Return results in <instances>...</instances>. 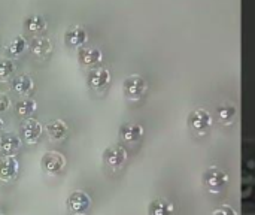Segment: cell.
Returning <instances> with one entry per match:
<instances>
[{
  "label": "cell",
  "instance_id": "obj_1",
  "mask_svg": "<svg viewBox=\"0 0 255 215\" xmlns=\"http://www.w3.org/2000/svg\"><path fill=\"white\" fill-rule=\"evenodd\" d=\"M229 174L217 166L208 168L203 174H202V183L203 187L209 192V193H220L227 184H229Z\"/></svg>",
  "mask_w": 255,
  "mask_h": 215
},
{
  "label": "cell",
  "instance_id": "obj_2",
  "mask_svg": "<svg viewBox=\"0 0 255 215\" xmlns=\"http://www.w3.org/2000/svg\"><path fill=\"white\" fill-rule=\"evenodd\" d=\"M91 198L84 190H75L67 196L66 208L70 215H87L91 210Z\"/></svg>",
  "mask_w": 255,
  "mask_h": 215
},
{
  "label": "cell",
  "instance_id": "obj_3",
  "mask_svg": "<svg viewBox=\"0 0 255 215\" xmlns=\"http://www.w3.org/2000/svg\"><path fill=\"white\" fill-rule=\"evenodd\" d=\"M148 90V82L145 81L143 76L140 75H130L124 79L123 82V91H124V96L128 99V100H140L145 93Z\"/></svg>",
  "mask_w": 255,
  "mask_h": 215
},
{
  "label": "cell",
  "instance_id": "obj_4",
  "mask_svg": "<svg viewBox=\"0 0 255 215\" xmlns=\"http://www.w3.org/2000/svg\"><path fill=\"white\" fill-rule=\"evenodd\" d=\"M66 163V157L58 151H46L40 159V168L49 177L60 175L64 171Z\"/></svg>",
  "mask_w": 255,
  "mask_h": 215
},
{
  "label": "cell",
  "instance_id": "obj_5",
  "mask_svg": "<svg viewBox=\"0 0 255 215\" xmlns=\"http://www.w3.org/2000/svg\"><path fill=\"white\" fill-rule=\"evenodd\" d=\"M214 120L206 109H194L188 115V127L197 135H206L212 129Z\"/></svg>",
  "mask_w": 255,
  "mask_h": 215
},
{
  "label": "cell",
  "instance_id": "obj_6",
  "mask_svg": "<svg viewBox=\"0 0 255 215\" xmlns=\"http://www.w3.org/2000/svg\"><path fill=\"white\" fill-rule=\"evenodd\" d=\"M128 160V153L127 150L120 145V144H114V145H109L105 151H103V163L114 169V171H118L121 169Z\"/></svg>",
  "mask_w": 255,
  "mask_h": 215
},
{
  "label": "cell",
  "instance_id": "obj_7",
  "mask_svg": "<svg viewBox=\"0 0 255 215\" xmlns=\"http://www.w3.org/2000/svg\"><path fill=\"white\" fill-rule=\"evenodd\" d=\"M111 70L108 67H94L87 75V84L94 91H103L111 84Z\"/></svg>",
  "mask_w": 255,
  "mask_h": 215
},
{
  "label": "cell",
  "instance_id": "obj_8",
  "mask_svg": "<svg viewBox=\"0 0 255 215\" xmlns=\"http://www.w3.org/2000/svg\"><path fill=\"white\" fill-rule=\"evenodd\" d=\"M19 175V162L16 156H4L0 159V181L12 183Z\"/></svg>",
  "mask_w": 255,
  "mask_h": 215
},
{
  "label": "cell",
  "instance_id": "obj_9",
  "mask_svg": "<svg viewBox=\"0 0 255 215\" xmlns=\"http://www.w3.org/2000/svg\"><path fill=\"white\" fill-rule=\"evenodd\" d=\"M43 133V126L36 120V118H27L22 121L21 124V135H22V141L28 145L36 144L40 136Z\"/></svg>",
  "mask_w": 255,
  "mask_h": 215
},
{
  "label": "cell",
  "instance_id": "obj_10",
  "mask_svg": "<svg viewBox=\"0 0 255 215\" xmlns=\"http://www.w3.org/2000/svg\"><path fill=\"white\" fill-rule=\"evenodd\" d=\"M64 42L70 48L84 46L88 42V31L82 25H78V24L70 25V27H67V30L64 33Z\"/></svg>",
  "mask_w": 255,
  "mask_h": 215
},
{
  "label": "cell",
  "instance_id": "obj_11",
  "mask_svg": "<svg viewBox=\"0 0 255 215\" xmlns=\"http://www.w3.org/2000/svg\"><path fill=\"white\" fill-rule=\"evenodd\" d=\"M78 60L82 66L87 67H93L102 63L103 60V52L100 48L96 46H87V48H81L78 52Z\"/></svg>",
  "mask_w": 255,
  "mask_h": 215
},
{
  "label": "cell",
  "instance_id": "obj_12",
  "mask_svg": "<svg viewBox=\"0 0 255 215\" xmlns=\"http://www.w3.org/2000/svg\"><path fill=\"white\" fill-rule=\"evenodd\" d=\"M120 138L127 144L139 142L143 138V127L139 123H124L120 127Z\"/></svg>",
  "mask_w": 255,
  "mask_h": 215
},
{
  "label": "cell",
  "instance_id": "obj_13",
  "mask_svg": "<svg viewBox=\"0 0 255 215\" xmlns=\"http://www.w3.org/2000/svg\"><path fill=\"white\" fill-rule=\"evenodd\" d=\"M30 51L37 57H46L52 52V40L48 36H34L28 43Z\"/></svg>",
  "mask_w": 255,
  "mask_h": 215
},
{
  "label": "cell",
  "instance_id": "obj_14",
  "mask_svg": "<svg viewBox=\"0 0 255 215\" xmlns=\"http://www.w3.org/2000/svg\"><path fill=\"white\" fill-rule=\"evenodd\" d=\"M12 88H13L15 93H18L21 96H28L34 90V81H33V78L30 75L21 73V75H16L12 79Z\"/></svg>",
  "mask_w": 255,
  "mask_h": 215
},
{
  "label": "cell",
  "instance_id": "obj_15",
  "mask_svg": "<svg viewBox=\"0 0 255 215\" xmlns=\"http://www.w3.org/2000/svg\"><path fill=\"white\" fill-rule=\"evenodd\" d=\"M173 213H175V207L166 198H155L151 201L148 207L149 215H173Z\"/></svg>",
  "mask_w": 255,
  "mask_h": 215
},
{
  "label": "cell",
  "instance_id": "obj_16",
  "mask_svg": "<svg viewBox=\"0 0 255 215\" xmlns=\"http://www.w3.org/2000/svg\"><path fill=\"white\" fill-rule=\"evenodd\" d=\"M46 132H48V136L54 141H63L66 136H67V132H69V126L64 120L61 118H57V120H52L51 123L46 124Z\"/></svg>",
  "mask_w": 255,
  "mask_h": 215
},
{
  "label": "cell",
  "instance_id": "obj_17",
  "mask_svg": "<svg viewBox=\"0 0 255 215\" xmlns=\"http://www.w3.org/2000/svg\"><path fill=\"white\" fill-rule=\"evenodd\" d=\"M22 145V139L13 133H6L0 138V150L6 154V156H12L15 154Z\"/></svg>",
  "mask_w": 255,
  "mask_h": 215
},
{
  "label": "cell",
  "instance_id": "obj_18",
  "mask_svg": "<svg viewBox=\"0 0 255 215\" xmlns=\"http://www.w3.org/2000/svg\"><path fill=\"white\" fill-rule=\"evenodd\" d=\"M24 27H25V30L28 33L39 34V33H42V31L46 30L48 24H46V19L40 13H30L24 19Z\"/></svg>",
  "mask_w": 255,
  "mask_h": 215
},
{
  "label": "cell",
  "instance_id": "obj_19",
  "mask_svg": "<svg viewBox=\"0 0 255 215\" xmlns=\"http://www.w3.org/2000/svg\"><path fill=\"white\" fill-rule=\"evenodd\" d=\"M36 109H37V102L31 97H24L19 102H16V105H15V112L21 118H24V117L30 118V115L33 112H36Z\"/></svg>",
  "mask_w": 255,
  "mask_h": 215
},
{
  "label": "cell",
  "instance_id": "obj_20",
  "mask_svg": "<svg viewBox=\"0 0 255 215\" xmlns=\"http://www.w3.org/2000/svg\"><path fill=\"white\" fill-rule=\"evenodd\" d=\"M27 48H28L27 39H25L24 36H16V37H13V39L9 42V45H7V48H6V52H7L9 55H12V57H19Z\"/></svg>",
  "mask_w": 255,
  "mask_h": 215
},
{
  "label": "cell",
  "instance_id": "obj_21",
  "mask_svg": "<svg viewBox=\"0 0 255 215\" xmlns=\"http://www.w3.org/2000/svg\"><path fill=\"white\" fill-rule=\"evenodd\" d=\"M217 115H218V120L220 123L223 124H232L233 123V118L236 115V108L230 103H224L218 108L217 111Z\"/></svg>",
  "mask_w": 255,
  "mask_h": 215
},
{
  "label": "cell",
  "instance_id": "obj_22",
  "mask_svg": "<svg viewBox=\"0 0 255 215\" xmlns=\"http://www.w3.org/2000/svg\"><path fill=\"white\" fill-rule=\"evenodd\" d=\"M13 72H15V64L12 60L0 61V79H9Z\"/></svg>",
  "mask_w": 255,
  "mask_h": 215
},
{
  "label": "cell",
  "instance_id": "obj_23",
  "mask_svg": "<svg viewBox=\"0 0 255 215\" xmlns=\"http://www.w3.org/2000/svg\"><path fill=\"white\" fill-rule=\"evenodd\" d=\"M211 215H238V211L229 205H223V207H218L217 210H214V213Z\"/></svg>",
  "mask_w": 255,
  "mask_h": 215
},
{
  "label": "cell",
  "instance_id": "obj_24",
  "mask_svg": "<svg viewBox=\"0 0 255 215\" xmlns=\"http://www.w3.org/2000/svg\"><path fill=\"white\" fill-rule=\"evenodd\" d=\"M9 108H10V99L4 93H0V114L6 112Z\"/></svg>",
  "mask_w": 255,
  "mask_h": 215
},
{
  "label": "cell",
  "instance_id": "obj_25",
  "mask_svg": "<svg viewBox=\"0 0 255 215\" xmlns=\"http://www.w3.org/2000/svg\"><path fill=\"white\" fill-rule=\"evenodd\" d=\"M3 127H4V123H3V120L0 118V135H1V130H3Z\"/></svg>",
  "mask_w": 255,
  "mask_h": 215
},
{
  "label": "cell",
  "instance_id": "obj_26",
  "mask_svg": "<svg viewBox=\"0 0 255 215\" xmlns=\"http://www.w3.org/2000/svg\"><path fill=\"white\" fill-rule=\"evenodd\" d=\"M0 215H4V214H3V211H1V210H0Z\"/></svg>",
  "mask_w": 255,
  "mask_h": 215
},
{
  "label": "cell",
  "instance_id": "obj_27",
  "mask_svg": "<svg viewBox=\"0 0 255 215\" xmlns=\"http://www.w3.org/2000/svg\"><path fill=\"white\" fill-rule=\"evenodd\" d=\"M0 43H1V40H0Z\"/></svg>",
  "mask_w": 255,
  "mask_h": 215
}]
</instances>
